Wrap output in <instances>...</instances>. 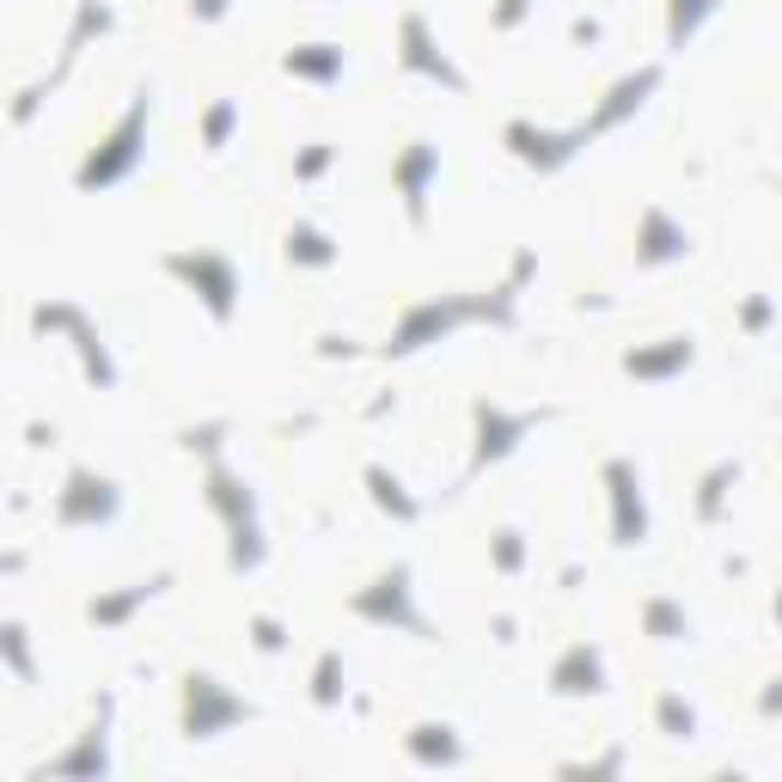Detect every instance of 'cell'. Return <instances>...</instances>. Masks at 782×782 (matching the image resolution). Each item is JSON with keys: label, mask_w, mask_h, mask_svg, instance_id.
Segmentation results:
<instances>
[{"label": "cell", "mask_w": 782, "mask_h": 782, "mask_svg": "<svg viewBox=\"0 0 782 782\" xmlns=\"http://www.w3.org/2000/svg\"><path fill=\"white\" fill-rule=\"evenodd\" d=\"M245 703L227 698L220 684L208 679V672H190L184 679V740H220L233 722H245Z\"/></svg>", "instance_id": "obj_1"}, {"label": "cell", "mask_w": 782, "mask_h": 782, "mask_svg": "<svg viewBox=\"0 0 782 782\" xmlns=\"http://www.w3.org/2000/svg\"><path fill=\"white\" fill-rule=\"evenodd\" d=\"M104 727H111V698L99 703V715H92V727H86L80 740H73L68 752L49 758L37 777H86V782H99L104 770H111V734H104Z\"/></svg>", "instance_id": "obj_2"}, {"label": "cell", "mask_w": 782, "mask_h": 782, "mask_svg": "<svg viewBox=\"0 0 782 782\" xmlns=\"http://www.w3.org/2000/svg\"><path fill=\"white\" fill-rule=\"evenodd\" d=\"M141 123H147V99L135 104V116H128L123 128H116V141H111L99 159H92V166L80 171V184H86V190H92V184H111V178H123V171L135 166V141H141Z\"/></svg>", "instance_id": "obj_3"}, {"label": "cell", "mask_w": 782, "mask_h": 782, "mask_svg": "<svg viewBox=\"0 0 782 782\" xmlns=\"http://www.w3.org/2000/svg\"><path fill=\"white\" fill-rule=\"evenodd\" d=\"M404 746H410L416 764H446V770H453V764H465V758H471V752H465V740H458L453 727H434V722L416 727V734H410Z\"/></svg>", "instance_id": "obj_4"}, {"label": "cell", "mask_w": 782, "mask_h": 782, "mask_svg": "<svg viewBox=\"0 0 782 782\" xmlns=\"http://www.w3.org/2000/svg\"><path fill=\"white\" fill-rule=\"evenodd\" d=\"M61 513H68V520H111L116 496H111V484H104V477L92 484V477L80 471V477H73V496L61 501Z\"/></svg>", "instance_id": "obj_5"}, {"label": "cell", "mask_w": 782, "mask_h": 782, "mask_svg": "<svg viewBox=\"0 0 782 782\" xmlns=\"http://www.w3.org/2000/svg\"><path fill=\"white\" fill-rule=\"evenodd\" d=\"M556 691H563V698L599 691V655H593V648H569V655H563V667H556Z\"/></svg>", "instance_id": "obj_6"}, {"label": "cell", "mask_w": 782, "mask_h": 782, "mask_svg": "<svg viewBox=\"0 0 782 782\" xmlns=\"http://www.w3.org/2000/svg\"><path fill=\"white\" fill-rule=\"evenodd\" d=\"M385 587V593L379 599H355V605H361V612H367V617H392V624H416V617H410V599H404V575H392V581H379ZM416 630H422V624H416Z\"/></svg>", "instance_id": "obj_7"}, {"label": "cell", "mask_w": 782, "mask_h": 782, "mask_svg": "<svg viewBox=\"0 0 782 782\" xmlns=\"http://www.w3.org/2000/svg\"><path fill=\"white\" fill-rule=\"evenodd\" d=\"M612 484H617V539L636 544L642 539V508H636V496H630V471L624 465H612Z\"/></svg>", "instance_id": "obj_8"}, {"label": "cell", "mask_w": 782, "mask_h": 782, "mask_svg": "<svg viewBox=\"0 0 782 782\" xmlns=\"http://www.w3.org/2000/svg\"><path fill=\"white\" fill-rule=\"evenodd\" d=\"M159 587H166V581H147V587H135V593H123V599H92V605H86V617H92V624H116V617H128L147 593H159Z\"/></svg>", "instance_id": "obj_9"}, {"label": "cell", "mask_w": 782, "mask_h": 782, "mask_svg": "<svg viewBox=\"0 0 782 782\" xmlns=\"http://www.w3.org/2000/svg\"><path fill=\"white\" fill-rule=\"evenodd\" d=\"M660 727H667L672 740H691V727H698V715H691V703H679V698H660Z\"/></svg>", "instance_id": "obj_10"}, {"label": "cell", "mask_w": 782, "mask_h": 782, "mask_svg": "<svg viewBox=\"0 0 782 782\" xmlns=\"http://www.w3.org/2000/svg\"><path fill=\"white\" fill-rule=\"evenodd\" d=\"M7 660H13V679L31 684V648H25V630L7 624Z\"/></svg>", "instance_id": "obj_11"}, {"label": "cell", "mask_w": 782, "mask_h": 782, "mask_svg": "<svg viewBox=\"0 0 782 782\" xmlns=\"http://www.w3.org/2000/svg\"><path fill=\"white\" fill-rule=\"evenodd\" d=\"M318 703H337V655L318 660Z\"/></svg>", "instance_id": "obj_12"}, {"label": "cell", "mask_w": 782, "mask_h": 782, "mask_svg": "<svg viewBox=\"0 0 782 782\" xmlns=\"http://www.w3.org/2000/svg\"><path fill=\"white\" fill-rule=\"evenodd\" d=\"M648 624H655V630H679V617H672L667 605H655V612H648Z\"/></svg>", "instance_id": "obj_13"}, {"label": "cell", "mask_w": 782, "mask_h": 782, "mask_svg": "<svg viewBox=\"0 0 782 782\" xmlns=\"http://www.w3.org/2000/svg\"><path fill=\"white\" fill-rule=\"evenodd\" d=\"M777 612H782V599H777Z\"/></svg>", "instance_id": "obj_14"}]
</instances>
